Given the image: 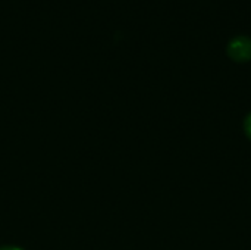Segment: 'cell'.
<instances>
[{"label": "cell", "instance_id": "6da1fadb", "mask_svg": "<svg viewBox=\"0 0 251 250\" xmlns=\"http://www.w3.org/2000/svg\"><path fill=\"white\" fill-rule=\"evenodd\" d=\"M228 56L235 62H247L251 59V37L237 35L226 44Z\"/></svg>", "mask_w": 251, "mask_h": 250}, {"label": "cell", "instance_id": "3957f363", "mask_svg": "<svg viewBox=\"0 0 251 250\" xmlns=\"http://www.w3.org/2000/svg\"><path fill=\"white\" fill-rule=\"evenodd\" d=\"M0 250H22L19 248H0Z\"/></svg>", "mask_w": 251, "mask_h": 250}, {"label": "cell", "instance_id": "7a4b0ae2", "mask_svg": "<svg viewBox=\"0 0 251 250\" xmlns=\"http://www.w3.org/2000/svg\"><path fill=\"white\" fill-rule=\"evenodd\" d=\"M244 133H246V136L249 137V140L251 141V112L244 119Z\"/></svg>", "mask_w": 251, "mask_h": 250}]
</instances>
